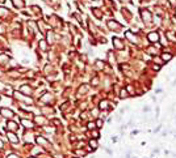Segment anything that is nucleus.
<instances>
[{
  "label": "nucleus",
  "instance_id": "nucleus-1",
  "mask_svg": "<svg viewBox=\"0 0 176 158\" xmlns=\"http://www.w3.org/2000/svg\"><path fill=\"white\" fill-rule=\"evenodd\" d=\"M141 15H142V20L146 22V24H150V22L152 21V17L150 15V12L147 11V9H142L141 11Z\"/></svg>",
  "mask_w": 176,
  "mask_h": 158
},
{
  "label": "nucleus",
  "instance_id": "nucleus-2",
  "mask_svg": "<svg viewBox=\"0 0 176 158\" xmlns=\"http://www.w3.org/2000/svg\"><path fill=\"white\" fill-rule=\"evenodd\" d=\"M113 45H114V47L117 48V50H122V48H125L124 41L120 39L118 37H114V38H113Z\"/></svg>",
  "mask_w": 176,
  "mask_h": 158
},
{
  "label": "nucleus",
  "instance_id": "nucleus-3",
  "mask_svg": "<svg viewBox=\"0 0 176 158\" xmlns=\"http://www.w3.org/2000/svg\"><path fill=\"white\" fill-rule=\"evenodd\" d=\"M108 26H109L110 30H114V31L121 30V26H120V24H118V22H116V21H113V20L108 21Z\"/></svg>",
  "mask_w": 176,
  "mask_h": 158
},
{
  "label": "nucleus",
  "instance_id": "nucleus-4",
  "mask_svg": "<svg viewBox=\"0 0 176 158\" xmlns=\"http://www.w3.org/2000/svg\"><path fill=\"white\" fill-rule=\"evenodd\" d=\"M0 113H1V115H3L4 118H13V116H15L13 111L9 110V109H5V107H3L1 110H0Z\"/></svg>",
  "mask_w": 176,
  "mask_h": 158
},
{
  "label": "nucleus",
  "instance_id": "nucleus-5",
  "mask_svg": "<svg viewBox=\"0 0 176 158\" xmlns=\"http://www.w3.org/2000/svg\"><path fill=\"white\" fill-rule=\"evenodd\" d=\"M36 141H37V144H38V145L44 146V148H50V144L47 142V140H46V138H44V137H41V136L37 137Z\"/></svg>",
  "mask_w": 176,
  "mask_h": 158
},
{
  "label": "nucleus",
  "instance_id": "nucleus-6",
  "mask_svg": "<svg viewBox=\"0 0 176 158\" xmlns=\"http://www.w3.org/2000/svg\"><path fill=\"white\" fill-rule=\"evenodd\" d=\"M147 39H149V42H158L159 41V34L156 33V31H151V33L147 35Z\"/></svg>",
  "mask_w": 176,
  "mask_h": 158
},
{
  "label": "nucleus",
  "instance_id": "nucleus-7",
  "mask_svg": "<svg viewBox=\"0 0 176 158\" xmlns=\"http://www.w3.org/2000/svg\"><path fill=\"white\" fill-rule=\"evenodd\" d=\"M7 137H8V140L11 141L12 144H17L18 142V137L13 132H7Z\"/></svg>",
  "mask_w": 176,
  "mask_h": 158
},
{
  "label": "nucleus",
  "instance_id": "nucleus-8",
  "mask_svg": "<svg viewBox=\"0 0 176 158\" xmlns=\"http://www.w3.org/2000/svg\"><path fill=\"white\" fill-rule=\"evenodd\" d=\"M20 93L21 94H30L32 93V88L29 86V85H22L21 88H20Z\"/></svg>",
  "mask_w": 176,
  "mask_h": 158
},
{
  "label": "nucleus",
  "instance_id": "nucleus-9",
  "mask_svg": "<svg viewBox=\"0 0 176 158\" xmlns=\"http://www.w3.org/2000/svg\"><path fill=\"white\" fill-rule=\"evenodd\" d=\"M41 101H42L44 103H50V102L53 101V95H50L49 93H47V94H45V95L41 97Z\"/></svg>",
  "mask_w": 176,
  "mask_h": 158
},
{
  "label": "nucleus",
  "instance_id": "nucleus-10",
  "mask_svg": "<svg viewBox=\"0 0 176 158\" xmlns=\"http://www.w3.org/2000/svg\"><path fill=\"white\" fill-rule=\"evenodd\" d=\"M9 15V11L4 7H0V18H5Z\"/></svg>",
  "mask_w": 176,
  "mask_h": 158
},
{
  "label": "nucleus",
  "instance_id": "nucleus-11",
  "mask_svg": "<svg viewBox=\"0 0 176 158\" xmlns=\"http://www.w3.org/2000/svg\"><path fill=\"white\" fill-rule=\"evenodd\" d=\"M125 35H126V38H128L129 41H130V42H135V41H137L135 35H133L132 31H126V33H125Z\"/></svg>",
  "mask_w": 176,
  "mask_h": 158
},
{
  "label": "nucleus",
  "instance_id": "nucleus-12",
  "mask_svg": "<svg viewBox=\"0 0 176 158\" xmlns=\"http://www.w3.org/2000/svg\"><path fill=\"white\" fill-rule=\"evenodd\" d=\"M12 3H13V5H15L16 8H22L24 7V1H22V0H12Z\"/></svg>",
  "mask_w": 176,
  "mask_h": 158
},
{
  "label": "nucleus",
  "instance_id": "nucleus-13",
  "mask_svg": "<svg viewBox=\"0 0 176 158\" xmlns=\"http://www.w3.org/2000/svg\"><path fill=\"white\" fill-rule=\"evenodd\" d=\"M162 59H163V62H170L172 59V55L168 52H164V54H162Z\"/></svg>",
  "mask_w": 176,
  "mask_h": 158
},
{
  "label": "nucleus",
  "instance_id": "nucleus-14",
  "mask_svg": "<svg viewBox=\"0 0 176 158\" xmlns=\"http://www.w3.org/2000/svg\"><path fill=\"white\" fill-rule=\"evenodd\" d=\"M92 12L95 13V16H96L97 18H101V17H103V12H101L99 8H93V9H92Z\"/></svg>",
  "mask_w": 176,
  "mask_h": 158
},
{
  "label": "nucleus",
  "instance_id": "nucleus-15",
  "mask_svg": "<svg viewBox=\"0 0 176 158\" xmlns=\"http://www.w3.org/2000/svg\"><path fill=\"white\" fill-rule=\"evenodd\" d=\"M40 47L42 51H46L47 50V42L46 41H40Z\"/></svg>",
  "mask_w": 176,
  "mask_h": 158
},
{
  "label": "nucleus",
  "instance_id": "nucleus-16",
  "mask_svg": "<svg viewBox=\"0 0 176 158\" xmlns=\"http://www.w3.org/2000/svg\"><path fill=\"white\" fill-rule=\"evenodd\" d=\"M21 123L24 124L25 127H29V128H32V127H33V123H32L30 120H28V119H22V120H21Z\"/></svg>",
  "mask_w": 176,
  "mask_h": 158
},
{
  "label": "nucleus",
  "instance_id": "nucleus-17",
  "mask_svg": "<svg viewBox=\"0 0 176 158\" xmlns=\"http://www.w3.org/2000/svg\"><path fill=\"white\" fill-rule=\"evenodd\" d=\"M96 69H104V62H101L100 59L96 60Z\"/></svg>",
  "mask_w": 176,
  "mask_h": 158
},
{
  "label": "nucleus",
  "instance_id": "nucleus-18",
  "mask_svg": "<svg viewBox=\"0 0 176 158\" xmlns=\"http://www.w3.org/2000/svg\"><path fill=\"white\" fill-rule=\"evenodd\" d=\"M88 91V85H82L80 86V90H79V95L80 94H84V93Z\"/></svg>",
  "mask_w": 176,
  "mask_h": 158
},
{
  "label": "nucleus",
  "instance_id": "nucleus-19",
  "mask_svg": "<svg viewBox=\"0 0 176 158\" xmlns=\"http://www.w3.org/2000/svg\"><path fill=\"white\" fill-rule=\"evenodd\" d=\"M108 102H106V101H103V102H100V109H103V110H106V109H108Z\"/></svg>",
  "mask_w": 176,
  "mask_h": 158
},
{
  "label": "nucleus",
  "instance_id": "nucleus-20",
  "mask_svg": "<svg viewBox=\"0 0 176 158\" xmlns=\"http://www.w3.org/2000/svg\"><path fill=\"white\" fill-rule=\"evenodd\" d=\"M36 120H37V123H38V124H46V120H45V118H42V116H37L36 118Z\"/></svg>",
  "mask_w": 176,
  "mask_h": 158
},
{
  "label": "nucleus",
  "instance_id": "nucleus-21",
  "mask_svg": "<svg viewBox=\"0 0 176 158\" xmlns=\"http://www.w3.org/2000/svg\"><path fill=\"white\" fill-rule=\"evenodd\" d=\"M89 146L92 148V149H96V148H97V141L96 140H91L89 141Z\"/></svg>",
  "mask_w": 176,
  "mask_h": 158
},
{
  "label": "nucleus",
  "instance_id": "nucleus-22",
  "mask_svg": "<svg viewBox=\"0 0 176 158\" xmlns=\"http://www.w3.org/2000/svg\"><path fill=\"white\" fill-rule=\"evenodd\" d=\"M128 95H129V93L125 89H122L121 91H120V97H121V98H125V97H128Z\"/></svg>",
  "mask_w": 176,
  "mask_h": 158
},
{
  "label": "nucleus",
  "instance_id": "nucleus-23",
  "mask_svg": "<svg viewBox=\"0 0 176 158\" xmlns=\"http://www.w3.org/2000/svg\"><path fill=\"white\" fill-rule=\"evenodd\" d=\"M8 127L9 128H12L13 131H16V128H17V125L15 124V123H8Z\"/></svg>",
  "mask_w": 176,
  "mask_h": 158
},
{
  "label": "nucleus",
  "instance_id": "nucleus-24",
  "mask_svg": "<svg viewBox=\"0 0 176 158\" xmlns=\"http://www.w3.org/2000/svg\"><path fill=\"white\" fill-rule=\"evenodd\" d=\"M126 89H128V93H129V94H134V90H133V88H132L130 85H129Z\"/></svg>",
  "mask_w": 176,
  "mask_h": 158
},
{
  "label": "nucleus",
  "instance_id": "nucleus-25",
  "mask_svg": "<svg viewBox=\"0 0 176 158\" xmlns=\"http://www.w3.org/2000/svg\"><path fill=\"white\" fill-rule=\"evenodd\" d=\"M168 3H170V5L176 7V0H168Z\"/></svg>",
  "mask_w": 176,
  "mask_h": 158
},
{
  "label": "nucleus",
  "instance_id": "nucleus-26",
  "mask_svg": "<svg viewBox=\"0 0 176 158\" xmlns=\"http://www.w3.org/2000/svg\"><path fill=\"white\" fill-rule=\"evenodd\" d=\"M92 84H93V85H97V84H99V78L95 77V78H93V81H92Z\"/></svg>",
  "mask_w": 176,
  "mask_h": 158
},
{
  "label": "nucleus",
  "instance_id": "nucleus-27",
  "mask_svg": "<svg viewBox=\"0 0 176 158\" xmlns=\"http://www.w3.org/2000/svg\"><path fill=\"white\" fill-rule=\"evenodd\" d=\"M87 127H88V128H95V123H88Z\"/></svg>",
  "mask_w": 176,
  "mask_h": 158
},
{
  "label": "nucleus",
  "instance_id": "nucleus-28",
  "mask_svg": "<svg viewBox=\"0 0 176 158\" xmlns=\"http://www.w3.org/2000/svg\"><path fill=\"white\" fill-rule=\"evenodd\" d=\"M8 158H20V157L16 156V154H9V156H8Z\"/></svg>",
  "mask_w": 176,
  "mask_h": 158
},
{
  "label": "nucleus",
  "instance_id": "nucleus-29",
  "mask_svg": "<svg viewBox=\"0 0 176 158\" xmlns=\"http://www.w3.org/2000/svg\"><path fill=\"white\" fill-rule=\"evenodd\" d=\"M143 111H145V113H149V111H150V107H149V106H146V107H143Z\"/></svg>",
  "mask_w": 176,
  "mask_h": 158
},
{
  "label": "nucleus",
  "instance_id": "nucleus-30",
  "mask_svg": "<svg viewBox=\"0 0 176 158\" xmlns=\"http://www.w3.org/2000/svg\"><path fill=\"white\" fill-rule=\"evenodd\" d=\"M0 33H4V27H3L1 24H0Z\"/></svg>",
  "mask_w": 176,
  "mask_h": 158
},
{
  "label": "nucleus",
  "instance_id": "nucleus-31",
  "mask_svg": "<svg viewBox=\"0 0 176 158\" xmlns=\"http://www.w3.org/2000/svg\"><path fill=\"white\" fill-rule=\"evenodd\" d=\"M101 125H103V122H101V120H99V122H97V127H101Z\"/></svg>",
  "mask_w": 176,
  "mask_h": 158
},
{
  "label": "nucleus",
  "instance_id": "nucleus-32",
  "mask_svg": "<svg viewBox=\"0 0 176 158\" xmlns=\"http://www.w3.org/2000/svg\"><path fill=\"white\" fill-rule=\"evenodd\" d=\"M3 146H4V144L1 142V140H0V148H3Z\"/></svg>",
  "mask_w": 176,
  "mask_h": 158
},
{
  "label": "nucleus",
  "instance_id": "nucleus-33",
  "mask_svg": "<svg viewBox=\"0 0 176 158\" xmlns=\"http://www.w3.org/2000/svg\"><path fill=\"white\" fill-rule=\"evenodd\" d=\"M29 158H34V157H29Z\"/></svg>",
  "mask_w": 176,
  "mask_h": 158
},
{
  "label": "nucleus",
  "instance_id": "nucleus-34",
  "mask_svg": "<svg viewBox=\"0 0 176 158\" xmlns=\"http://www.w3.org/2000/svg\"><path fill=\"white\" fill-rule=\"evenodd\" d=\"M122 1H125V0H122Z\"/></svg>",
  "mask_w": 176,
  "mask_h": 158
},
{
  "label": "nucleus",
  "instance_id": "nucleus-35",
  "mask_svg": "<svg viewBox=\"0 0 176 158\" xmlns=\"http://www.w3.org/2000/svg\"><path fill=\"white\" fill-rule=\"evenodd\" d=\"M133 158H135V157H133Z\"/></svg>",
  "mask_w": 176,
  "mask_h": 158
},
{
  "label": "nucleus",
  "instance_id": "nucleus-36",
  "mask_svg": "<svg viewBox=\"0 0 176 158\" xmlns=\"http://www.w3.org/2000/svg\"><path fill=\"white\" fill-rule=\"evenodd\" d=\"M96 1H97V0H96Z\"/></svg>",
  "mask_w": 176,
  "mask_h": 158
}]
</instances>
